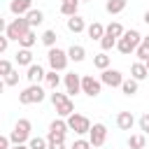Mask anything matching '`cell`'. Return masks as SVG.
<instances>
[{
    "mask_svg": "<svg viewBox=\"0 0 149 149\" xmlns=\"http://www.w3.org/2000/svg\"><path fill=\"white\" fill-rule=\"evenodd\" d=\"M142 44V35L135 30V28H130V30H126L123 33V37L116 42V49L123 54V56H128V54H135V49Z\"/></svg>",
    "mask_w": 149,
    "mask_h": 149,
    "instance_id": "1",
    "label": "cell"
},
{
    "mask_svg": "<svg viewBox=\"0 0 149 149\" xmlns=\"http://www.w3.org/2000/svg\"><path fill=\"white\" fill-rule=\"evenodd\" d=\"M30 30H33V28H30L28 19H26V16H16L14 21H9V23H7L5 35H7L9 40H16V42H19V40H21L26 33H30Z\"/></svg>",
    "mask_w": 149,
    "mask_h": 149,
    "instance_id": "2",
    "label": "cell"
},
{
    "mask_svg": "<svg viewBox=\"0 0 149 149\" xmlns=\"http://www.w3.org/2000/svg\"><path fill=\"white\" fill-rule=\"evenodd\" d=\"M30 130H33V123H30L28 119H19V121L14 123V130L9 133L12 144H26V142L30 140Z\"/></svg>",
    "mask_w": 149,
    "mask_h": 149,
    "instance_id": "3",
    "label": "cell"
},
{
    "mask_svg": "<svg viewBox=\"0 0 149 149\" xmlns=\"http://www.w3.org/2000/svg\"><path fill=\"white\" fill-rule=\"evenodd\" d=\"M44 98H47V93H44V88L40 84H30L28 88H23L19 93V102L21 105H35V102H42Z\"/></svg>",
    "mask_w": 149,
    "mask_h": 149,
    "instance_id": "4",
    "label": "cell"
},
{
    "mask_svg": "<svg viewBox=\"0 0 149 149\" xmlns=\"http://www.w3.org/2000/svg\"><path fill=\"white\" fill-rule=\"evenodd\" d=\"M47 61H49V68H51V70H56V72H63V70L68 68V61H70V56H68V51H63V49L54 47V49H49V51H47Z\"/></svg>",
    "mask_w": 149,
    "mask_h": 149,
    "instance_id": "5",
    "label": "cell"
},
{
    "mask_svg": "<svg viewBox=\"0 0 149 149\" xmlns=\"http://www.w3.org/2000/svg\"><path fill=\"white\" fill-rule=\"evenodd\" d=\"M65 121H68L70 130H74L77 135H86V133H91V126H93V123L88 121V116H84V114H77V112H74V114H70Z\"/></svg>",
    "mask_w": 149,
    "mask_h": 149,
    "instance_id": "6",
    "label": "cell"
},
{
    "mask_svg": "<svg viewBox=\"0 0 149 149\" xmlns=\"http://www.w3.org/2000/svg\"><path fill=\"white\" fill-rule=\"evenodd\" d=\"M100 91H102V81L100 79H95L93 74H84L81 77V93H86L88 98H95V95H100Z\"/></svg>",
    "mask_w": 149,
    "mask_h": 149,
    "instance_id": "7",
    "label": "cell"
},
{
    "mask_svg": "<svg viewBox=\"0 0 149 149\" xmlns=\"http://www.w3.org/2000/svg\"><path fill=\"white\" fill-rule=\"evenodd\" d=\"M88 140H91L93 147H102L105 140H107V126L100 123V121L93 123V126H91V133H88Z\"/></svg>",
    "mask_w": 149,
    "mask_h": 149,
    "instance_id": "8",
    "label": "cell"
},
{
    "mask_svg": "<svg viewBox=\"0 0 149 149\" xmlns=\"http://www.w3.org/2000/svg\"><path fill=\"white\" fill-rule=\"evenodd\" d=\"M100 81L105 84V86H112V88H121V84H123V74L119 72V70H112V68H107V70H102V74H100Z\"/></svg>",
    "mask_w": 149,
    "mask_h": 149,
    "instance_id": "9",
    "label": "cell"
},
{
    "mask_svg": "<svg viewBox=\"0 0 149 149\" xmlns=\"http://www.w3.org/2000/svg\"><path fill=\"white\" fill-rule=\"evenodd\" d=\"M63 81H65V93H68V95H77V93H81V74H77V72H68V74L63 77Z\"/></svg>",
    "mask_w": 149,
    "mask_h": 149,
    "instance_id": "10",
    "label": "cell"
},
{
    "mask_svg": "<svg viewBox=\"0 0 149 149\" xmlns=\"http://www.w3.org/2000/svg\"><path fill=\"white\" fill-rule=\"evenodd\" d=\"M33 9V0H12L9 2V12L14 16H26Z\"/></svg>",
    "mask_w": 149,
    "mask_h": 149,
    "instance_id": "11",
    "label": "cell"
},
{
    "mask_svg": "<svg viewBox=\"0 0 149 149\" xmlns=\"http://www.w3.org/2000/svg\"><path fill=\"white\" fill-rule=\"evenodd\" d=\"M44 77H47V72H44V68H42L40 63H33V65L26 70V79H28L30 84H40Z\"/></svg>",
    "mask_w": 149,
    "mask_h": 149,
    "instance_id": "12",
    "label": "cell"
},
{
    "mask_svg": "<svg viewBox=\"0 0 149 149\" xmlns=\"http://www.w3.org/2000/svg\"><path fill=\"white\" fill-rule=\"evenodd\" d=\"M65 26H68V30H70V33H74V35H79V33H84V30L88 28V26H86V21H84L79 14H77V16H70V19L65 21Z\"/></svg>",
    "mask_w": 149,
    "mask_h": 149,
    "instance_id": "13",
    "label": "cell"
},
{
    "mask_svg": "<svg viewBox=\"0 0 149 149\" xmlns=\"http://www.w3.org/2000/svg\"><path fill=\"white\" fill-rule=\"evenodd\" d=\"M116 126H119L121 130H133V126H135L133 112H119V114H116Z\"/></svg>",
    "mask_w": 149,
    "mask_h": 149,
    "instance_id": "14",
    "label": "cell"
},
{
    "mask_svg": "<svg viewBox=\"0 0 149 149\" xmlns=\"http://www.w3.org/2000/svg\"><path fill=\"white\" fill-rule=\"evenodd\" d=\"M79 2L81 0H61V14L63 16H77L79 14Z\"/></svg>",
    "mask_w": 149,
    "mask_h": 149,
    "instance_id": "15",
    "label": "cell"
},
{
    "mask_svg": "<svg viewBox=\"0 0 149 149\" xmlns=\"http://www.w3.org/2000/svg\"><path fill=\"white\" fill-rule=\"evenodd\" d=\"M130 77H133V79H137V81H142V79H147V77H149V70H147V63H142V61H135V63L130 65Z\"/></svg>",
    "mask_w": 149,
    "mask_h": 149,
    "instance_id": "16",
    "label": "cell"
},
{
    "mask_svg": "<svg viewBox=\"0 0 149 149\" xmlns=\"http://www.w3.org/2000/svg\"><path fill=\"white\" fill-rule=\"evenodd\" d=\"M86 35H88L91 40H98V42H100V40L105 37V26H102V23H98V21H93V23L86 28Z\"/></svg>",
    "mask_w": 149,
    "mask_h": 149,
    "instance_id": "17",
    "label": "cell"
},
{
    "mask_svg": "<svg viewBox=\"0 0 149 149\" xmlns=\"http://www.w3.org/2000/svg\"><path fill=\"white\" fill-rule=\"evenodd\" d=\"M68 56H70V61H74V63H81V61L86 58V49H84L81 44H72V47L68 49Z\"/></svg>",
    "mask_w": 149,
    "mask_h": 149,
    "instance_id": "18",
    "label": "cell"
},
{
    "mask_svg": "<svg viewBox=\"0 0 149 149\" xmlns=\"http://www.w3.org/2000/svg\"><path fill=\"white\" fill-rule=\"evenodd\" d=\"M137 88H140V81H137V79H133V77L123 79V84H121V93H123V95H135V93H137Z\"/></svg>",
    "mask_w": 149,
    "mask_h": 149,
    "instance_id": "19",
    "label": "cell"
},
{
    "mask_svg": "<svg viewBox=\"0 0 149 149\" xmlns=\"http://www.w3.org/2000/svg\"><path fill=\"white\" fill-rule=\"evenodd\" d=\"M16 65L30 68V65H33V51H30V49H19V51H16Z\"/></svg>",
    "mask_w": 149,
    "mask_h": 149,
    "instance_id": "20",
    "label": "cell"
},
{
    "mask_svg": "<svg viewBox=\"0 0 149 149\" xmlns=\"http://www.w3.org/2000/svg\"><path fill=\"white\" fill-rule=\"evenodd\" d=\"M105 33H107V35H112V37H116V40H121V37H123V33H126V28H123L119 21H112L109 26H105Z\"/></svg>",
    "mask_w": 149,
    "mask_h": 149,
    "instance_id": "21",
    "label": "cell"
},
{
    "mask_svg": "<svg viewBox=\"0 0 149 149\" xmlns=\"http://www.w3.org/2000/svg\"><path fill=\"white\" fill-rule=\"evenodd\" d=\"M56 114H58L61 119H68L70 114H74V102H72V98L65 100L63 105H58V107H56Z\"/></svg>",
    "mask_w": 149,
    "mask_h": 149,
    "instance_id": "22",
    "label": "cell"
},
{
    "mask_svg": "<svg viewBox=\"0 0 149 149\" xmlns=\"http://www.w3.org/2000/svg\"><path fill=\"white\" fill-rule=\"evenodd\" d=\"M68 130H70V126H68V121H65V119H61V116H58V119H54V121L49 123V133H63V135H65Z\"/></svg>",
    "mask_w": 149,
    "mask_h": 149,
    "instance_id": "23",
    "label": "cell"
},
{
    "mask_svg": "<svg viewBox=\"0 0 149 149\" xmlns=\"http://www.w3.org/2000/svg\"><path fill=\"white\" fill-rule=\"evenodd\" d=\"M126 2L128 0H107L105 9H107V14H121L126 9Z\"/></svg>",
    "mask_w": 149,
    "mask_h": 149,
    "instance_id": "24",
    "label": "cell"
},
{
    "mask_svg": "<svg viewBox=\"0 0 149 149\" xmlns=\"http://www.w3.org/2000/svg\"><path fill=\"white\" fill-rule=\"evenodd\" d=\"M26 19H28L30 28H35V26H40V23L44 21V12H42V9H30V12L26 14Z\"/></svg>",
    "mask_w": 149,
    "mask_h": 149,
    "instance_id": "25",
    "label": "cell"
},
{
    "mask_svg": "<svg viewBox=\"0 0 149 149\" xmlns=\"http://www.w3.org/2000/svg\"><path fill=\"white\" fill-rule=\"evenodd\" d=\"M144 144H147L144 133H137V135H130V137H128V147H130V149H144Z\"/></svg>",
    "mask_w": 149,
    "mask_h": 149,
    "instance_id": "26",
    "label": "cell"
},
{
    "mask_svg": "<svg viewBox=\"0 0 149 149\" xmlns=\"http://www.w3.org/2000/svg\"><path fill=\"white\" fill-rule=\"evenodd\" d=\"M40 40H42V44H44V47L54 49V47H56V40H58V35H56V30H44Z\"/></svg>",
    "mask_w": 149,
    "mask_h": 149,
    "instance_id": "27",
    "label": "cell"
},
{
    "mask_svg": "<svg viewBox=\"0 0 149 149\" xmlns=\"http://www.w3.org/2000/svg\"><path fill=\"white\" fill-rule=\"evenodd\" d=\"M93 65H95L98 70H107V68H109V56H107L105 51L95 54V56H93Z\"/></svg>",
    "mask_w": 149,
    "mask_h": 149,
    "instance_id": "28",
    "label": "cell"
},
{
    "mask_svg": "<svg viewBox=\"0 0 149 149\" xmlns=\"http://www.w3.org/2000/svg\"><path fill=\"white\" fill-rule=\"evenodd\" d=\"M44 81H47V86H49L51 91H56V88H58V84H61V77H58V72H56V70H49V72H47V77H44Z\"/></svg>",
    "mask_w": 149,
    "mask_h": 149,
    "instance_id": "29",
    "label": "cell"
},
{
    "mask_svg": "<svg viewBox=\"0 0 149 149\" xmlns=\"http://www.w3.org/2000/svg\"><path fill=\"white\" fill-rule=\"evenodd\" d=\"M35 42H37V35H35V33L30 30V33H26V35H23V37L19 40V47H21V49H30V47H33Z\"/></svg>",
    "mask_w": 149,
    "mask_h": 149,
    "instance_id": "30",
    "label": "cell"
},
{
    "mask_svg": "<svg viewBox=\"0 0 149 149\" xmlns=\"http://www.w3.org/2000/svg\"><path fill=\"white\" fill-rule=\"evenodd\" d=\"M28 147L30 149H49V142H47V137H30L28 140Z\"/></svg>",
    "mask_w": 149,
    "mask_h": 149,
    "instance_id": "31",
    "label": "cell"
},
{
    "mask_svg": "<svg viewBox=\"0 0 149 149\" xmlns=\"http://www.w3.org/2000/svg\"><path fill=\"white\" fill-rule=\"evenodd\" d=\"M116 42H119L116 37H112V35H107V33H105V37L100 40V47H102V51H109V49H114V47H116Z\"/></svg>",
    "mask_w": 149,
    "mask_h": 149,
    "instance_id": "32",
    "label": "cell"
},
{
    "mask_svg": "<svg viewBox=\"0 0 149 149\" xmlns=\"http://www.w3.org/2000/svg\"><path fill=\"white\" fill-rule=\"evenodd\" d=\"M49 98H51V102H54V107H58V105H63L65 100H70V95H68V93H58V91H54V93H51Z\"/></svg>",
    "mask_w": 149,
    "mask_h": 149,
    "instance_id": "33",
    "label": "cell"
},
{
    "mask_svg": "<svg viewBox=\"0 0 149 149\" xmlns=\"http://www.w3.org/2000/svg\"><path fill=\"white\" fill-rule=\"evenodd\" d=\"M135 56H137V61H142V63H147V61H149V49H147L144 44H140V47L135 49Z\"/></svg>",
    "mask_w": 149,
    "mask_h": 149,
    "instance_id": "34",
    "label": "cell"
},
{
    "mask_svg": "<svg viewBox=\"0 0 149 149\" xmlns=\"http://www.w3.org/2000/svg\"><path fill=\"white\" fill-rule=\"evenodd\" d=\"M16 84H19V70H12L5 77V86H16Z\"/></svg>",
    "mask_w": 149,
    "mask_h": 149,
    "instance_id": "35",
    "label": "cell"
},
{
    "mask_svg": "<svg viewBox=\"0 0 149 149\" xmlns=\"http://www.w3.org/2000/svg\"><path fill=\"white\" fill-rule=\"evenodd\" d=\"M137 123H140V130H142L144 135H149V112H144V114L140 116V121H137Z\"/></svg>",
    "mask_w": 149,
    "mask_h": 149,
    "instance_id": "36",
    "label": "cell"
},
{
    "mask_svg": "<svg viewBox=\"0 0 149 149\" xmlns=\"http://www.w3.org/2000/svg\"><path fill=\"white\" fill-rule=\"evenodd\" d=\"M72 149H93V144H91V140H84V137H79V140H74Z\"/></svg>",
    "mask_w": 149,
    "mask_h": 149,
    "instance_id": "37",
    "label": "cell"
},
{
    "mask_svg": "<svg viewBox=\"0 0 149 149\" xmlns=\"http://www.w3.org/2000/svg\"><path fill=\"white\" fill-rule=\"evenodd\" d=\"M12 70H14V68H12V63H9L7 58H2V61H0V74H2V77H7Z\"/></svg>",
    "mask_w": 149,
    "mask_h": 149,
    "instance_id": "38",
    "label": "cell"
},
{
    "mask_svg": "<svg viewBox=\"0 0 149 149\" xmlns=\"http://www.w3.org/2000/svg\"><path fill=\"white\" fill-rule=\"evenodd\" d=\"M47 140H49V142H65V135H63V133H49Z\"/></svg>",
    "mask_w": 149,
    "mask_h": 149,
    "instance_id": "39",
    "label": "cell"
},
{
    "mask_svg": "<svg viewBox=\"0 0 149 149\" xmlns=\"http://www.w3.org/2000/svg\"><path fill=\"white\" fill-rule=\"evenodd\" d=\"M0 149H12V140H9V135H2V137H0Z\"/></svg>",
    "mask_w": 149,
    "mask_h": 149,
    "instance_id": "40",
    "label": "cell"
},
{
    "mask_svg": "<svg viewBox=\"0 0 149 149\" xmlns=\"http://www.w3.org/2000/svg\"><path fill=\"white\" fill-rule=\"evenodd\" d=\"M7 47H9V37H7V35H2V37H0V51L5 54V51H7Z\"/></svg>",
    "mask_w": 149,
    "mask_h": 149,
    "instance_id": "41",
    "label": "cell"
},
{
    "mask_svg": "<svg viewBox=\"0 0 149 149\" xmlns=\"http://www.w3.org/2000/svg\"><path fill=\"white\" fill-rule=\"evenodd\" d=\"M49 149H65V142H49Z\"/></svg>",
    "mask_w": 149,
    "mask_h": 149,
    "instance_id": "42",
    "label": "cell"
},
{
    "mask_svg": "<svg viewBox=\"0 0 149 149\" xmlns=\"http://www.w3.org/2000/svg\"><path fill=\"white\" fill-rule=\"evenodd\" d=\"M12 149H30L28 144H12Z\"/></svg>",
    "mask_w": 149,
    "mask_h": 149,
    "instance_id": "43",
    "label": "cell"
},
{
    "mask_svg": "<svg viewBox=\"0 0 149 149\" xmlns=\"http://www.w3.org/2000/svg\"><path fill=\"white\" fill-rule=\"evenodd\" d=\"M142 21H144V23H147V26H149V9H147V12H144V16H142Z\"/></svg>",
    "mask_w": 149,
    "mask_h": 149,
    "instance_id": "44",
    "label": "cell"
},
{
    "mask_svg": "<svg viewBox=\"0 0 149 149\" xmlns=\"http://www.w3.org/2000/svg\"><path fill=\"white\" fill-rule=\"evenodd\" d=\"M142 44H144V47L149 49V35H147V37H142Z\"/></svg>",
    "mask_w": 149,
    "mask_h": 149,
    "instance_id": "45",
    "label": "cell"
},
{
    "mask_svg": "<svg viewBox=\"0 0 149 149\" xmlns=\"http://www.w3.org/2000/svg\"><path fill=\"white\" fill-rule=\"evenodd\" d=\"M93 149H102V147H93Z\"/></svg>",
    "mask_w": 149,
    "mask_h": 149,
    "instance_id": "46",
    "label": "cell"
},
{
    "mask_svg": "<svg viewBox=\"0 0 149 149\" xmlns=\"http://www.w3.org/2000/svg\"><path fill=\"white\" fill-rule=\"evenodd\" d=\"M147 70H149V61H147Z\"/></svg>",
    "mask_w": 149,
    "mask_h": 149,
    "instance_id": "47",
    "label": "cell"
},
{
    "mask_svg": "<svg viewBox=\"0 0 149 149\" xmlns=\"http://www.w3.org/2000/svg\"><path fill=\"white\" fill-rule=\"evenodd\" d=\"M81 2H88V0H81Z\"/></svg>",
    "mask_w": 149,
    "mask_h": 149,
    "instance_id": "48",
    "label": "cell"
}]
</instances>
